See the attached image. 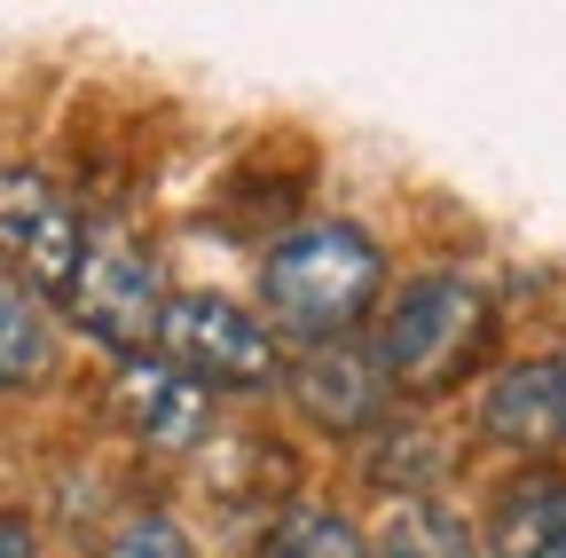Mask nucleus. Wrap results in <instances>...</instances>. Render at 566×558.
Returning a JSON list of instances; mask_svg holds the SVG:
<instances>
[{"label": "nucleus", "mask_w": 566, "mask_h": 558, "mask_svg": "<svg viewBox=\"0 0 566 558\" xmlns=\"http://www.w3.org/2000/svg\"><path fill=\"white\" fill-rule=\"evenodd\" d=\"M378 284H386V260L363 229L346 221H315V229H292L268 267H260V299H268V323L283 338H307V346H331L338 330H354L370 307H378Z\"/></svg>", "instance_id": "f257e3e1"}, {"label": "nucleus", "mask_w": 566, "mask_h": 558, "mask_svg": "<svg viewBox=\"0 0 566 558\" xmlns=\"http://www.w3.org/2000/svg\"><path fill=\"white\" fill-rule=\"evenodd\" d=\"M488 338V299L464 275H417L378 330V378L401 393H441Z\"/></svg>", "instance_id": "f03ea898"}, {"label": "nucleus", "mask_w": 566, "mask_h": 558, "mask_svg": "<svg viewBox=\"0 0 566 558\" xmlns=\"http://www.w3.org/2000/svg\"><path fill=\"white\" fill-rule=\"evenodd\" d=\"M63 307L80 315V330H95L111 355H150L158 338V315H166V292H158V267L142 244H126L118 229H87L80 236V260H71V284H63Z\"/></svg>", "instance_id": "7ed1b4c3"}, {"label": "nucleus", "mask_w": 566, "mask_h": 558, "mask_svg": "<svg viewBox=\"0 0 566 558\" xmlns=\"http://www.w3.org/2000/svg\"><path fill=\"white\" fill-rule=\"evenodd\" d=\"M158 346L166 362L189 370L197 386H268L275 378V338L221 292H181L158 315Z\"/></svg>", "instance_id": "20e7f679"}, {"label": "nucleus", "mask_w": 566, "mask_h": 558, "mask_svg": "<svg viewBox=\"0 0 566 558\" xmlns=\"http://www.w3.org/2000/svg\"><path fill=\"white\" fill-rule=\"evenodd\" d=\"M80 213L40 181V173H0V252H9L24 275H32V292H55L71 284V260H80Z\"/></svg>", "instance_id": "39448f33"}, {"label": "nucleus", "mask_w": 566, "mask_h": 558, "mask_svg": "<svg viewBox=\"0 0 566 558\" xmlns=\"http://www.w3.org/2000/svg\"><path fill=\"white\" fill-rule=\"evenodd\" d=\"M118 417L134 425V441L189 456L212 433V386H197L166 355H134V362H118Z\"/></svg>", "instance_id": "423d86ee"}, {"label": "nucleus", "mask_w": 566, "mask_h": 558, "mask_svg": "<svg viewBox=\"0 0 566 558\" xmlns=\"http://www.w3.org/2000/svg\"><path fill=\"white\" fill-rule=\"evenodd\" d=\"M480 425L504 449H558L566 441V355L512 362L480 393Z\"/></svg>", "instance_id": "0eeeda50"}, {"label": "nucleus", "mask_w": 566, "mask_h": 558, "mask_svg": "<svg viewBox=\"0 0 566 558\" xmlns=\"http://www.w3.org/2000/svg\"><path fill=\"white\" fill-rule=\"evenodd\" d=\"M292 401L323 433H370L386 409V378L363 346H307V362L292 370Z\"/></svg>", "instance_id": "6e6552de"}, {"label": "nucleus", "mask_w": 566, "mask_h": 558, "mask_svg": "<svg viewBox=\"0 0 566 558\" xmlns=\"http://www.w3.org/2000/svg\"><path fill=\"white\" fill-rule=\"evenodd\" d=\"M488 558H566V480H512L488 512Z\"/></svg>", "instance_id": "1a4fd4ad"}, {"label": "nucleus", "mask_w": 566, "mask_h": 558, "mask_svg": "<svg viewBox=\"0 0 566 558\" xmlns=\"http://www.w3.org/2000/svg\"><path fill=\"white\" fill-rule=\"evenodd\" d=\"M48 362H55L48 307H40V292H32V284H17V275L0 267V393L32 386Z\"/></svg>", "instance_id": "9d476101"}, {"label": "nucleus", "mask_w": 566, "mask_h": 558, "mask_svg": "<svg viewBox=\"0 0 566 558\" xmlns=\"http://www.w3.org/2000/svg\"><path fill=\"white\" fill-rule=\"evenodd\" d=\"M378 558H480V543H472V527L449 519L441 504L401 496L394 519H386V535H378Z\"/></svg>", "instance_id": "9b49d317"}, {"label": "nucleus", "mask_w": 566, "mask_h": 558, "mask_svg": "<svg viewBox=\"0 0 566 558\" xmlns=\"http://www.w3.org/2000/svg\"><path fill=\"white\" fill-rule=\"evenodd\" d=\"M268 558H370V543L354 535V519H338L331 504H300V512L275 519Z\"/></svg>", "instance_id": "f8f14e48"}, {"label": "nucleus", "mask_w": 566, "mask_h": 558, "mask_svg": "<svg viewBox=\"0 0 566 558\" xmlns=\"http://www.w3.org/2000/svg\"><path fill=\"white\" fill-rule=\"evenodd\" d=\"M111 558H197V550H189V535H181L174 519L150 512V519H126V527H118Z\"/></svg>", "instance_id": "ddd939ff"}, {"label": "nucleus", "mask_w": 566, "mask_h": 558, "mask_svg": "<svg viewBox=\"0 0 566 558\" xmlns=\"http://www.w3.org/2000/svg\"><path fill=\"white\" fill-rule=\"evenodd\" d=\"M0 558H32V527L24 519H0Z\"/></svg>", "instance_id": "4468645a"}]
</instances>
